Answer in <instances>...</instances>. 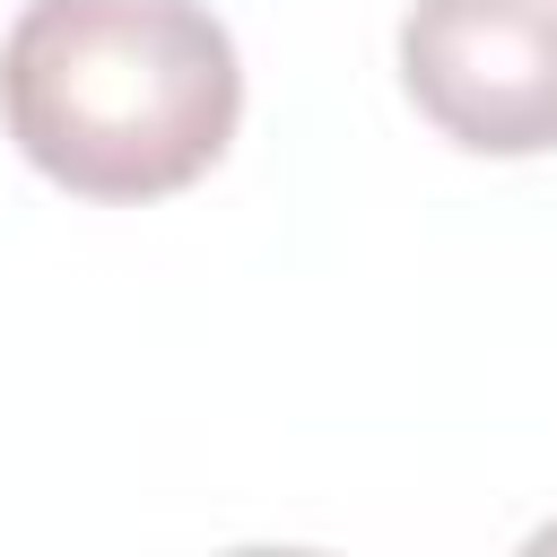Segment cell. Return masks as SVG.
<instances>
[{
    "instance_id": "6da1fadb",
    "label": "cell",
    "mask_w": 557,
    "mask_h": 557,
    "mask_svg": "<svg viewBox=\"0 0 557 557\" xmlns=\"http://www.w3.org/2000/svg\"><path fill=\"white\" fill-rule=\"evenodd\" d=\"M0 122L78 200H165L244 122V61L209 0H26L0 35Z\"/></svg>"
},
{
    "instance_id": "7a4b0ae2",
    "label": "cell",
    "mask_w": 557,
    "mask_h": 557,
    "mask_svg": "<svg viewBox=\"0 0 557 557\" xmlns=\"http://www.w3.org/2000/svg\"><path fill=\"white\" fill-rule=\"evenodd\" d=\"M409 104L470 157L557 148V0H409Z\"/></svg>"
}]
</instances>
